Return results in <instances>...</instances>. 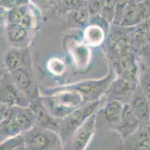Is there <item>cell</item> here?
I'll return each mask as SVG.
<instances>
[{
    "mask_svg": "<svg viewBox=\"0 0 150 150\" xmlns=\"http://www.w3.org/2000/svg\"><path fill=\"white\" fill-rule=\"evenodd\" d=\"M50 115L54 119H62L84 102L79 93L71 89L53 90L50 97L41 99Z\"/></svg>",
    "mask_w": 150,
    "mask_h": 150,
    "instance_id": "cell-1",
    "label": "cell"
},
{
    "mask_svg": "<svg viewBox=\"0 0 150 150\" xmlns=\"http://www.w3.org/2000/svg\"><path fill=\"white\" fill-rule=\"evenodd\" d=\"M25 149H60L61 137L48 128L34 126L23 133Z\"/></svg>",
    "mask_w": 150,
    "mask_h": 150,
    "instance_id": "cell-2",
    "label": "cell"
},
{
    "mask_svg": "<svg viewBox=\"0 0 150 150\" xmlns=\"http://www.w3.org/2000/svg\"><path fill=\"white\" fill-rule=\"evenodd\" d=\"M112 68H110L108 74L102 79L89 80L77 83L76 84L61 87L54 90L71 89L79 93L84 101L93 102L99 100L101 96L107 92L110 83L114 81V76Z\"/></svg>",
    "mask_w": 150,
    "mask_h": 150,
    "instance_id": "cell-3",
    "label": "cell"
},
{
    "mask_svg": "<svg viewBox=\"0 0 150 150\" xmlns=\"http://www.w3.org/2000/svg\"><path fill=\"white\" fill-rule=\"evenodd\" d=\"M100 100L89 102L86 105H81L69 113L67 116L61 119L59 124L61 135L62 138L72 137L75 131L81 126L87 118L93 113L99 106Z\"/></svg>",
    "mask_w": 150,
    "mask_h": 150,
    "instance_id": "cell-4",
    "label": "cell"
},
{
    "mask_svg": "<svg viewBox=\"0 0 150 150\" xmlns=\"http://www.w3.org/2000/svg\"><path fill=\"white\" fill-rule=\"evenodd\" d=\"M0 104L10 107H28L30 103L14 81L10 82L7 79V81L2 80L0 84Z\"/></svg>",
    "mask_w": 150,
    "mask_h": 150,
    "instance_id": "cell-5",
    "label": "cell"
},
{
    "mask_svg": "<svg viewBox=\"0 0 150 150\" xmlns=\"http://www.w3.org/2000/svg\"><path fill=\"white\" fill-rule=\"evenodd\" d=\"M96 123V114L95 113L89 116L84 122L78 128L73 134L72 147L75 149H84L88 146L93 134Z\"/></svg>",
    "mask_w": 150,
    "mask_h": 150,
    "instance_id": "cell-6",
    "label": "cell"
},
{
    "mask_svg": "<svg viewBox=\"0 0 150 150\" xmlns=\"http://www.w3.org/2000/svg\"><path fill=\"white\" fill-rule=\"evenodd\" d=\"M140 123L141 122L134 113L130 104H123L120 122L116 127L121 137L124 139L129 138L138 129Z\"/></svg>",
    "mask_w": 150,
    "mask_h": 150,
    "instance_id": "cell-7",
    "label": "cell"
},
{
    "mask_svg": "<svg viewBox=\"0 0 150 150\" xmlns=\"http://www.w3.org/2000/svg\"><path fill=\"white\" fill-rule=\"evenodd\" d=\"M28 107L33 113L35 126H41L45 128L50 126H59L55 119L48 112L42 100L38 99L36 101H31Z\"/></svg>",
    "mask_w": 150,
    "mask_h": 150,
    "instance_id": "cell-8",
    "label": "cell"
},
{
    "mask_svg": "<svg viewBox=\"0 0 150 150\" xmlns=\"http://www.w3.org/2000/svg\"><path fill=\"white\" fill-rule=\"evenodd\" d=\"M130 105L134 113L135 114L140 122L149 120L150 116V104L143 91L139 89L133 95Z\"/></svg>",
    "mask_w": 150,
    "mask_h": 150,
    "instance_id": "cell-9",
    "label": "cell"
},
{
    "mask_svg": "<svg viewBox=\"0 0 150 150\" xmlns=\"http://www.w3.org/2000/svg\"><path fill=\"white\" fill-rule=\"evenodd\" d=\"M30 62L28 50L13 49L9 50L5 56V64L11 71L26 67Z\"/></svg>",
    "mask_w": 150,
    "mask_h": 150,
    "instance_id": "cell-10",
    "label": "cell"
},
{
    "mask_svg": "<svg viewBox=\"0 0 150 150\" xmlns=\"http://www.w3.org/2000/svg\"><path fill=\"white\" fill-rule=\"evenodd\" d=\"M122 107L123 104L120 100H112L107 103L99 113L102 114L104 120L110 126L117 127L120 122Z\"/></svg>",
    "mask_w": 150,
    "mask_h": 150,
    "instance_id": "cell-11",
    "label": "cell"
},
{
    "mask_svg": "<svg viewBox=\"0 0 150 150\" xmlns=\"http://www.w3.org/2000/svg\"><path fill=\"white\" fill-rule=\"evenodd\" d=\"M13 73V81L20 90L24 93V91L28 89L31 86V78L28 72L26 67L20 68L15 71H11Z\"/></svg>",
    "mask_w": 150,
    "mask_h": 150,
    "instance_id": "cell-12",
    "label": "cell"
},
{
    "mask_svg": "<svg viewBox=\"0 0 150 150\" xmlns=\"http://www.w3.org/2000/svg\"><path fill=\"white\" fill-rule=\"evenodd\" d=\"M8 35L12 43H20L28 36V29L23 28L20 24H8Z\"/></svg>",
    "mask_w": 150,
    "mask_h": 150,
    "instance_id": "cell-13",
    "label": "cell"
},
{
    "mask_svg": "<svg viewBox=\"0 0 150 150\" xmlns=\"http://www.w3.org/2000/svg\"><path fill=\"white\" fill-rule=\"evenodd\" d=\"M132 89V83L122 78L117 80L113 81L109 86L108 90L112 94L123 95L128 94Z\"/></svg>",
    "mask_w": 150,
    "mask_h": 150,
    "instance_id": "cell-14",
    "label": "cell"
},
{
    "mask_svg": "<svg viewBox=\"0 0 150 150\" xmlns=\"http://www.w3.org/2000/svg\"><path fill=\"white\" fill-rule=\"evenodd\" d=\"M84 37L88 43L91 45H98L103 40V32L101 28L96 26L88 27L85 29Z\"/></svg>",
    "mask_w": 150,
    "mask_h": 150,
    "instance_id": "cell-15",
    "label": "cell"
},
{
    "mask_svg": "<svg viewBox=\"0 0 150 150\" xmlns=\"http://www.w3.org/2000/svg\"><path fill=\"white\" fill-rule=\"evenodd\" d=\"M25 149V140L23 134L11 137L0 144V149Z\"/></svg>",
    "mask_w": 150,
    "mask_h": 150,
    "instance_id": "cell-16",
    "label": "cell"
},
{
    "mask_svg": "<svg viewBox=\"0 0 150 150\" xmlns=\"http://www.w3.org/2000/svg\"><path fill=\"white\" fill-rule=\"evenodd\" d=\"M137 133V139L135 140L136 148H144L148 146L150 141V126L146 125L140 131H136Z\"/></svg>",
    "mask_w": 150,
    "mask_h": 150,
    "instance_id": "cell-17",
    "label": "cell"
},
{
    "mask_svg": "<svg viewBox=\"0 0 150 150\" xmlns=\"http://www.w3.org/2000/svg\"><path fill=\"white\" fill-rule=\"evenodd\" d=\"M26 12L27 11L24 5L15 7V8L10 9L8 14V16H7L8 23H10V24H18Z\"/></svg>",
    "mask_w": 150,
    "mask_h": 150,
    "instance_id": "cell-18",
    "label": "cell"
},
{
    "mask_svg": "<svg viewBox=\"0 0 150 150\" xmlns=\"http://www.w3.org/2000/svg\"><path fill=\"white\" fill-rule=\"evenodd\" d=\"M49 70L54 74H61L64 71V64L61 60L53 59L49 62Z\"/></svg>",
    "mask_w": 150,
    "mask_h": 150,
    "instance_id": "cell-19",
    "label": "cell"
},
{
    "mask_svg": "<svg viewBox=\"0 0 150 150\" xmlns=\"http://www.w3.org/2000/svg\"><path fill=\"white\" fill-rule=\"evenodd\" d=\"M25 0H0V7L5 9H11L15 7L24 5Z\"/></svg>",
    "mask_w": 150,
    "mask_h": 150,
    "instance_id": "cell-20",
    "label": "cell"
},
{
    "mask_svg": "<svg viewBox=\"0 0 150 150\" xmlns=\"http://www.w3.org/2000/svg\"><path fill=\"white\" fill-rule=\"evenodd\" d=\"M142 91L147 98L150 104V74H145L141 83Z\"/></svg>",
    "mask_w": 150,
    "mask_h": 150,
    "instance_id": "cell-21",
    "label": "cell"
},
{
    "mask_svg": "<svg viewBox=\"0 0 150 150\" xmlns=\"http://www.w3.org/2000/svg\"><path fill=\"white\" fill-rule=\"evenodd\" d=\"M10 106H8L6 104H0V126L2 125L3 121L8 116V113L9 112Z\"/></svg>",
    "mask_w": 150,
    "mask_h": 150,
    "instance_id": "cell-22",
    "label": "cell"
},
{
    "mask_svg": "<svg viewBox=\"0 0 150 150\" xmlns=\"http://www.w3.org/2000/svg\"><path fill=\"white\" fill-rule=\"evenodd\" d=\"M144 46L143 49H144V53H145V54L149 58L150 57V34L149 35L148 38L146 39V41L145 44H144Z\"/></svg>",
    "mask_w": 150,
    "mask_h": 150,
    "instance_id": "cell-23",
    "label": "cell"
},
{
    "mask_svg": "<svg viewBox=\"0 0 150 150\" xmlns=\"http://www.w3.org/2000/svg\"><path fill=\"white\" fill-rule=\"evenodd\" d=\"M6 11L5 9L2 7H0V24H2L4 22L5 19L6 18Z\"/></svg>",
    "mask_w": 150,
    "mask_h": 150,
    "instance_id": "cell-24",
    "label": "cell"
}]
</instances>
